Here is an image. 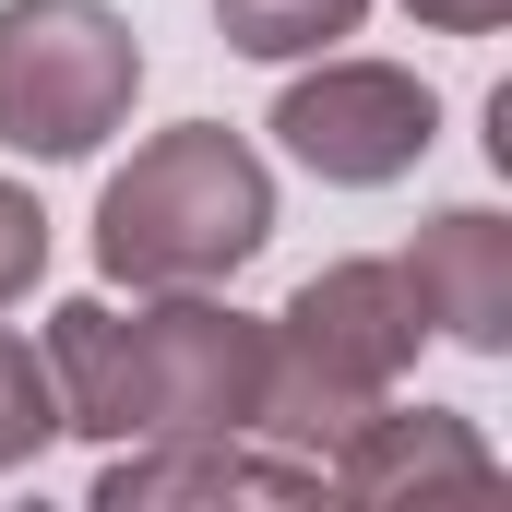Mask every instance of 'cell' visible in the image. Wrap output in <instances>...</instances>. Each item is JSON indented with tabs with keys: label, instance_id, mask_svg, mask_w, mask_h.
Segmentation results:
<instances>
[{
	"label": "cell",
	"instance_id": "1",
	"mask_svg": "<svg viewBox=\"0 0 512 512\" xmlns=\"http://www.w3.org/2000/svg\"><path fill=\"white\" fill-rule=\"evenodd\" d=\"M48 393L60 429L84 441H191V429H251L262 405V322L203 286H143V310L60 298L48 310Z\"/></svg>",
	"mask_w": 512,
	"mask_h": 512
},
{
	"label": "cell",
	"instance_id": "2",
	"mask_svg": "<svg viewBox=\"0 0 512 512\" xmlns=\"http://www.w3.org/2000/svg\"><path fill=\"white\" fill-rule=\"evenodd\" d=\"M417 334H429V322H417V298H405L393 262H322V274L262 322V405H251V441L298 453V465H322L370 405L405 393Z\"/></svg>",
	"mask_w": 512,
	"mask_h": 512
},
{
	"label": "cell",
	"instance_id": "3",
	"mask_svg": "<svg viewBox=\"0 0 512 512\" xmlns=\"http://www.w3.org/2000/svg\"><path fill=\"white\" fill-rule=\"evenodd\" d=\"M274 239V167L227 120H179L96 191V262L108 286H227Z\"/></svg>",
	"mask_w": 512,
	"mask_h": 512
},
{
	"label": "cell",
	"instance_id": "4",
	"mask_svg": "<svg viewBox=\"0 0 512 512\" xmlns=\"http://www.w3.org/2000/svg\"><path fill=\"white\" fill-rule=\"evenodd\" d=\"M143 96V36L120 0H0V143L60 167L96 155Z\"/></svg>",
	"mask_w": 512,
	"mask_h": 512
},
{
	"label": "cell",
	"instance_id": "5",
	"mask_svg": "<svg viewBox=\"0 0 512 512\" xmlns=\"http://www.w3.org/2000/svg\"><path fill=\"white\" fill-rule=\"evenodd\" d=\"M274 143H286L310 179H334V191H393V179L429 167L441 96H429L405 60H322V72H298V84L274 96Z\"/></svg>",
	"mask_w": 512,
	"mask_h": 512
},
{
	"label": "cell",
	"instance_id": "6",
	"mask_svg": "<svg viewBox=\"0 0 512 512\" xmlns=\"http://www.w3.org/2000/svg\"><path fill=\"white\" fill-rule=\"evenodd\" d=\"M167 501H322V465L274 453L251 429H191V441H120L96 512H167Z\"/></svg>",
	"mask_w": 512,
	"mask_h": 512
},
{
	"label": "cell",
	"instance_id": "7",
	"mask_svg": "<svg viewBox=\"0 0 512 512\" xmlns=\"http://www.w3.org/2000/svg\"><path fill=\"white\" fill-rule=\"evenodd\" d=\"M393 274H405V298H417V322H429L441 346L512 358V227L489 203H441Z\"/></svg>",
	"mask_w": 512,
	"mask_h": 512
},
{
	"label": "cell",
	"instance_id": "8",
	"mask_svg": "<svg viewBox=\"0 0 512 512\" xmlns=\"http://www.w3.org/2000/svg\"><path fill=\"white\" fill-rule=\"evenodd\" d=\"M501 477V453H489V429L477 417H453V405H370L334 453H322V489L334 501H405V489H489Z\"/></svg>",
	"mask_w": 512,
	"mask_h": 512
},
{
	"label": "cell",
	"instance_id": "9",
	"mask_svg": "<svg viewBox=\"0 0 512 512\" xmlns=\"http://www.w3.org/2000/svg\"><path fill=\"white\" fill-rule=\"evenodd\" d=\"M358 24H370V0H215V36L239 60H310V48H334Z\"/></svg>",
	"mask_w": 512,
	"mask_h": 512
},
{
	"label": "cell",
	"instance_id": "10",
	"mask_svg": "<svg viewBox=\"0 0 512 512\" xmlns=\"http://www.w3.org/2000/svg\"><path fill=\"white\" fill-rule=\"evenodd\" d=\"M60 441V393H48V358L24 346V334H0V477L12 465H36Z\"/></svg>",
	"mask_w": 512,
	"mask_h": 512
},
{
	"label": "cell",
	"instance_id": "11",
	"mask_svg": "<svg viewBox=\"0 0 512 512\" xmlns=\"http://www.w3.org/2000/svg\"><path fill=\"white\" fill-rule=\"evenodd\" d=\"M36 274H48V215H36V191L0 179V310H12Z\"/></svg>",
	"mask_w": 512,
	"mask_h": 512
},
{
	"label": "cell",
	"instance_id": "12",
	"mask_svg": "<svg viewBox=\"0 0 512 512\" xmlns=\"http://www.w3.org/2000/svg\"><path fill=\"white\" fill-rule=\"evenodd\" d=\"M417 24H441V36H489V24H512V0H405Z\"/></svg>",
	"mask_w": 512,
	"mask_h": 512
}]
</instances>
